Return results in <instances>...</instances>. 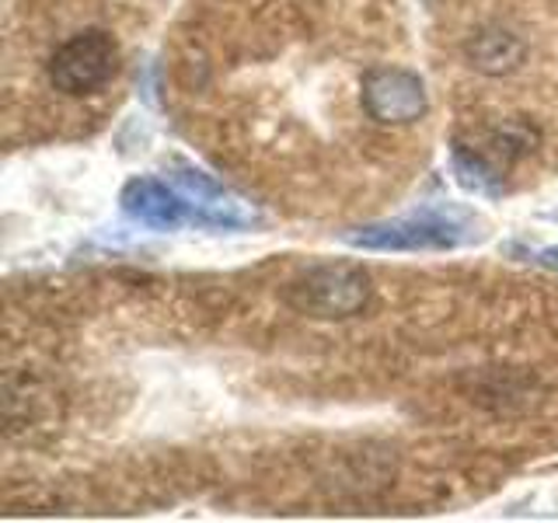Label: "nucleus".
<instances>
[{"mask_svg": "<svg viewBox=\"0 0 558 523\" xmlns=\"http://www.w3.org/2000/svg\"><path fill=\"white\" fill-rule=\"evenodd\" d=\"M119 70V46L109 32L101 28H87L70 35L63 46L49 57V81L57 92L81 98V95H95L105 84L116 77Z\"/></svg>", "mask_w": 558, "mask_h": 523, "instance_id": "obj_1", "label": "nucleus"}, {"mask_svg": "<svg viewBox=\"0 0 558 523\" xmlns=\"http://www.w3.org/2000/svg\"><path fill=\"white\" fill-rule=\"evenodd\" d=\"M366 272L356 266H322L311 269L301 283L290 290V304L307 311L314 318H349L366 304Z\"/></svg>", "mask_w": 558, "mask_h": 523, "instance_id": "obj_2", "label": "nucleus"}, {"mask_svg": "<svg viewBox=\"0 0 558 523\" xmlns=\"http://www.w3.org/2000/svg\"><path fill=\"white\" fill-rule=\"evenodd\" d=\"M363 109L377 122L405 126V122L423 119L426 87L401 66H377L363 77Z\"/></svg>", "mask_w": 558, "mask_h": 523, "instance_id": "obj_3", "label": "nucleus"}, {"mask_svg": "<svg viewBox=\"0 0 558 523\" xmlns=\"http://www.w3.org/2000/svg\"><path fill=\"white\" fill-rule=\"evenodd\" d=\"M126 209L133 217H140L144 223L154 227H171L182 220V203L171 196L168 188H161L157 182H136L126 192Z\"/></svg>", "mask_w": 558, "mask_h": 523, "instance_id": "obj_4", "label": "nucleus"}, {"mask_svg": "<svg viewBox=\"0 0 558 523\" xmlns=\"http://www.w3.org/2000/svg\"><path fill=\"white\" fill-rule=\"evenodd\" d=\"M545 262L548 266H558V252H545Z\"/></svg>", "mask_w": 558, "mask_h": 523, "instance_id": "obj_5", "label": "nucleus"}]
</instances>
